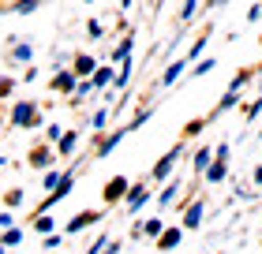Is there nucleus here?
Wrapping results in <instances>:
<instances>
[{
	"mask_svg": "<svg viewBox=\"0 0 262 254\" xmlns=\"http://www.w3.org/2000/svg\"><path fill=\"white\" fill-rule=\"evenodd\" d=\"M41 116H38V105L34 101H15L11 108V127H38Z\"/></svg>",
	"mask_w": 262,
	"mask_h": 254,
	"instance_id": "nucleus-1",
	"label": "nucleus"
},
{
	"mask_svg": "<svg viewBox=\"0 0 262 254\" xmlns=\"http://www.w3.org/2000/svg\"><path fill=\"white\" fill-rule=\"evenodd\" d=\"M71 187H75V172H64L60 179H56V187L49 191V198L41 202V213H49V210H53L56 202H64V198L71 195Z\"/></svg>",
	"mask_w": 262,
	"mask_h": 254,
	"instance_id": "nucleus-2",
	"label": "nucleus"
},
{
	"mask_svg": "<svg viewBox=\"0 0 262 254\" xmlns=\"http://www.w3.org/2000/svg\"><path fill=\"white\" fill-rule=\"evenodd\" d=\"M146 202H150V183H146V179H139V183L127 187V195H124V210L127 213H139Z\"/></svg>",
	"mask_w": 262,
	"mask_h": 254,
	"instance_id": "nucleus-3",
	"label": "nucleus"
},
{
	"mask_svg": "<svg viewBox=\"0 0 262 254\" xmlns=\"http://www.w3.org/2000/svg\"><path fill=\"white\" fill-rule=\"evenodd\" d=\"M101 221H105V210H82V213H75V217L68 221L64 232L75 236V232H82V228H94V224H101Z\"/></svg>",
	"mask_w": 262,
	"mask_h": 254,
	"instance_id": "nucleus-4",
	"label": "nucleus"
},
{
	"mask_svg": "<svg viewBox=\"0 0 262 254\" xmlns=\"http://www.w3.org/2000/svg\"><path fill=\"white\" fill-rule=\"evenodd\" d=\"M127 187H131V179H127V176H113L109 183H105V191H101V202H105V205H116V202H124Z\"/></svg>",
	"mask_w": 262,
	"mask_h": 254,
	"instance_id": "nucleus-5",
	"label": "nucleus"
},
{
	"mask_svg": "<svg viewBox=\"0 0 262 254\" xmlns=\"http://www.w3.org/2000/svg\"><path fill=\"white\" fill-rule=\"evenodd\" d=\"M176 161H180V146H172V150L165 153V157H161L158 165L150 168V179H154V183H161V179H169V176H172V168H176Z\"/></svg>",
	"mask_w": 262,
	"mask_h": 254,
	"instance_id": "nucleus-6",
	"label": "nucleus"
},
{
	"mask_svg": "<svg viewBox=\"0 0 262 254\" xmlns=\"http://www.w3.org/2000/svg\"><path fill=\"white\" fill-rule=\"evenodd\" d=\"M225 161H229V146L213 150V161L206 165V183H221L225 179Z\"/></svg>",
	"mask_w": 262,
	"mask_h": 254,
	"instance_id": "nucleus-7",
	"label": "nucleus"
},
{
	"mask_svg": "<svg viewBox=\"0 0 262 254\" xmlns=\"http://www.w3.org/2000/svg\"><path fill=\"white\" fill-rule=\"evenodd\" d=\"M180 239H184V228H161V236H158V250H172V247H180Z\"/></svg>",
	"mask_w": 262,
	"mask_h": 254,
	"instance_id": "nucleus-8",
	"label": "nucleus"
},
{
	"mask_svg": "<svg viewBox=\"0 0 262 254\" xmlns=\"http://www.w3.org/2000/svg\"><path fill=\"white\" fill-rule=\"evenodd\" d=\"M75 71H56L53 75V90H60V94H75Z\"/></svg>",
	"mask_w": 262,
	"mask_h": 254,
	"instance_id": "nucleus-9",
	"label": "nucleus"
},
{
	"mask_svg": "<svg viewBox=\"0 0 262 254\" xmlns=\"http://www.w3.org/2000/svg\"><path fill=\"white\" fill-rule=\"evenodd\" d=\"M113 75H116V71H113L109 64H98V67H94V75H90V86H94V90L109 86V82H113Z\"/></svg>",
	"mask_w": 262,
	"mask_h": 254,
	"instance_id": "nucleus-10",
	"label": "nucleus"
},
{
	"mask_svg": "<svg viewBox=\"0 0 262 254\" xmlns=\"http://www.w3.org/2000/svg\"><path fill=\"white\" fill-rule=\"evenodd\" d=\"M94 67H98V60L82 53V56H75V67H71V71H75V79H90V75H94Z\"/></svg>",
	"mask_w": 262,
	"mask_h": 254,
	"instance_id": "nucleus-11",
	"label": "nucleus"
},
{
	"mask_svg": "<svg viewBox=\"0 0 262 254\" xmlns=\"http://www.w3.org/2000/svg\"><path fill=\"white\" fill-rule=\"evenodd\" d=\"M124 135H127V127H120V131H113V135H105V142H101V146H98V157H109L116 146H120V142H124Z\"/></svg>",
	"mask_w": 262,
	"mask_h": 254,
	"instance_id": "nucleus-12",
	"label": "nucleus"
},
{
	"mask_svg": "<svg viewBox=\"0 0 262 254\" xmlns=\"http://www.w3.org/2000/svg\"><path fill=\"white\" fill-rule=\"evenodd\" d=\"M53 157H56V150L38 146V150H30V165H34V168H49V165H53Z\"/></svg>",
	"mask_w": 262,
	"mask_h": 254,
	"instance_id": "nucleus-13",
	"label": "nucleus"
},
{
	"mask_svg": "<svg viewBox=\"0 0 262 254\" xmlns=\"http://www.w3.org/2000/svg\"><path fill=\"white\" fill-rule=\"evenodd\" d=\"M75 146H79V131H68V135H60V138H56V153H60V157L75 153Z\"/></svg>",
	"mask_w": 262,
	"mask_h": 254,
	"instance_id": "nucleus-14",
	"label": "nucleus"
},
{
	"mask_svg": "<svg viewBox=\"0 0 262 254\" xmlns=\"http://www.w3.org/2000/svg\"><path fill=\"white\" fill-rule=\"evenodd\" d=\"M131 75H135V67H131V56L127 60H120V71L113 75V82H116V90H127V82H131Z\"/></svg>",
	"mask_w": 262,
	"mask_h": 254,
	"instance_id": "nucleus-15",
	"label": "nucleus"
},
{
	"mask_svg": "<svg viewBox=\"0 0 262 254\" xmlns=\"http://www.w3.org/2000/svg\"><path fill=\"white\" fill-rule=\"evenodd\" d=\"M161 228H165V221H161V217H150L146 224H135V236H139V232H146L150 239H158V236H161Z\"/></svg>",
	"mask_w": 262,
	"mask_h": 254,
	"instance_id": "nucleus-16",
	"label": "nucleus"
},
{
	"mask_svg": "<svg viewBox=\"0 0 262 254\" xmlns=\"http://www.w3.org/2000/svg\"><path fill=\"white\" fill-rule=\"evenodd\" d=\"M184 64H187V60H176V64H169V67H165V75H161V86H172V82L184 75Z\"/></svg>",
	"mask_w": 262,
	"mask_h": 254,
	"instance_id": "nucleus-17",
	"label": "nucleus"
},
{
	"mask_svg": "<svg viewBox=\"0 0 262 254\" xmlns=\"http://www.w3.org/2000/svg\"><path fill=\"white\" fill-rule=\"evenodd\" d=\"M34 232H38V236H49V232H56V221H53L49 213H38V217H34Z\"/></svg>",
	"mask_w": 262,
	"mask_h": 254,
	"instance_id": "nucleus-18",
	"label": "nucleus"
},
{
	"mask_svg": "<svg viewBox=\"0 0 262 254\" xmlns=\"http://www.w3.org/2000/svg\"><path fill=\"white\" fill-rule=\"evenodd\" d=\"M202 224V202H191V210L184 213V228H199Z\"/></svg>",
	"mask_w": 262,
	"mask_h": 254,
	"instance_id": "nucleus-19",
	"label": "nucleus"
},
{
	"mask_svg": "<svg viewBox=\"0 0 262 254\" xmlns=\"http://www.w3.org/2000/svg\"><path fill=\"white\" fill-rule=\"evenodd\" d=\"M176 191H180V183H176V179H169V183L161 187V195H158V205H169V202L176 198Z\"/></svg>",
	"mask_w": 262,
	"mask_h": 254,
	"instance_id": "nucleus-20",
	"label": "nucleus"
},
{
	"mask_svg": "<svg viewBox=\"0 0 262 254\" xmlns=\"http://www.w3.org/2000/svg\"><path fill=\"white\" fill-rule=\"evenodd\" d=\"M0 243H4V247H19V243H23V232H19L15 224H11V228H4V236H0Z\"/></svg>",
	"mask_w": 262,
	"mask_h": 254,
	"instance_id": "nucleus-21",
	"label": "nucleus"
},
{
	"mask_svg": "<svg viewBox=\"0 0 262 254\" xmlns=\"http://www.w3.org/2000/svg\"><path fill=\"white\" fill-rule=\"evenodd\" d=\"M213 161V150L210 146H202L199 153H195V172H206V165Z\"/></svg>",
	"mask_w": 262,
	"mask_h": 254,
	"instance_id": "nucleus-22",
	"label": "nucleus"
},
{
	"mask_svg": "<svg viewBox=\"0 0 262 254\" xmlns=\"http://www.w3.org/2000/svg\"><path fill=\"white\" fill-rule=\"evenodd\" d=\"M131 49H135V38H131V34H127V38H124L120 45H116V53H113V60H127V56H131Z\"/></svg>",
	"mask_w": 262,
	"mask_h": 254,
	"instance_id": "nucleus-23",
	"label": "nucleus"
},
{
	"mask_svg": "<svg viewBox=\"0 0 262 254\" xmlns=\"http://www.w3.org/2000/svg\"><path fill=\"white\" fill-rule=\"evenodd\" d=\"M34 8H38V0H15V8H11V11H15V15H30Z\"/></svg>",
	"mask_w": 262,
	"mask_h": 254,
	"instance_id": "nucleus-24",
	"label": "nucleus"
},
{
	"mask_svg": "<svg viewBox=\"0 0 262 254\" xmlns=\"http://www.w3.org/2000/svg\"><path fill=\"white\" fill-rule=\"evenodd\" d=\"M60 243H64V236H60V232H49V236L41 239V247H45V250H56Z\"/></svg>",
	"mask_w": 262,
	"mask_h": 254,
	"instance_id": "nucleus-25",
	"label": "nucleus"
},
{
	"mask_svg": "<svg viewBox=\"0 0 262 254\" xmlns=\"http://www.w3.org/2000/svg\"><path fill=\"white\" fill-rule=\"evenodd\" d=\"M30 56H34L30 45H15V49H11V60H19V64H23V60H30Z\"/></svg>",
	"mask_w": 262,
	"mask_h": 254,
	"instance_id": "nucleus-26",
	"label": "nucleus"
},
{
	"mask_svg": "<svg viewBox=\"0 0 262 254\" xmlns=\"http://www.w3.org/2000/svg\"><path fill=\"white\" fill-rule=\"evenodd\" d=\"M105 124H109V108H101V112H94V120H90V127H94V131H101Z\"/></svg>",
	"mask_w": 262,
	"mask_h": 254,
	"instance_id": "nucleus-27",
	"label": "nucleus"
},
{
	"mask_svg": "<svg viewBox=\"0 0 262 254\" xmlns=\"http://www.w3.org/2000/svg\"><path fill=\"white\" fill-rule=\"evenodd\" d=\"M195 8H199V0H184V11H180V19H184V22H191V19H195Z\"/></svg>",
	"mask_w": 262,
	"mask_h": 254,
	"instance_id": "nucleus-28",
	"label": "nucleus"
},
{
	"mask_svg": "<svg viewBox=\"0 0 262 254\" xmlns=\"http://www.w3.org/2000/svg\"><path fill=\"white\" fill-rule=\"evenodd\" d=\"M124 250V239H109V243H105V250L101 254H120Z\"/></svg>",
	"mask_w": 262,
	"mask_h": 254,
	"instance_id": "nucleus-29",
	"label": "nucleus"
},
{
	"mask_svg": "<svg viewBox=\"0 0 262 254\" xmlns=\"http://www.w3.org/2000/svg\"><path fill=\"white\" fill-rule=\"evenodd\" d=\"M64 172H45V179H41V183H45V191H53L56 187V179H60Z\"/></svg>",
	"mask_w": 262,
	"mask_h": 254,
	"instance_id": "nucleus-30",
	"label": "nucleus"
},
{
	"mask_svg": "<svg viewBox=\"0 0 262 254\" xmlns=\"http://www.w3.org/2000/svg\"><path fill=\"white\" fill-rule=\"evenodd\" d=\"M4 202H8V205H23V191H8Z\"/></svg>",
	"mask_w": 262,
	"mask_h": 254,
	"instance_id": "nucleus-31",
	"label": "nucleus"
},
{
	"mask_svg": "<svg viewBox=\"0 0 262 254\" xmlns=\"http://www.w3.org/2000/svg\"><path fill=\"white\" fill-rule=\"evenodd\" d=\"M213 67V56H206V60H199V67H195V75H206V71Z\"/></svg>",
	"mask_w": 262,
	"mask_h": 254,
	"instance_id": "nucleus-32",
	"label": "nucleus"
},
{
	"mask_svg": "<svg viewBox=\"0 0 262 254\" xmlns=\"http://www.w3.org/2000/svg\"><path fill=\"white\" fill-rule=\"evenodd\" d=\"M86 30H90V38H101V22H98V19H90Z\"/></svg>",
	"mask_w": 262,
	"mask_h": 254,
	"instance_id": "nucleus-33",
	"label": "nucleus"
},
{
	"mask_svg": "<svg viewBox=\"0 0 262 254\" xmlns=\"http://www.w3.org/2000/svg\"><path fill=\"white\" fill-rule=\"evenodd\" d=\"M202 45H206V34H202V38H199V41H195V45H191V56H187V60H195V56H199V53H202Z\"/></svg>",
	"mask_w": 262,
	"mask_h": 254,
	"instance_id": "nucleus-34",
	"label": "nucleus"
},
{
	"mask_svg": "<svg viewBox=\"0 0 262 254\" xmlns=\"http://www.w3.org/2000/svg\"><path fill=\"white\" fill-rule=\"evenodd\" d=\"M11 224H15V217H11V213L4 210V213H0V228H11Z\"/></svg>",
	"mask_w": 262,
	"mask_h": 254,
	"instance_id": "nucleus-35",
	"label": "nucleus"
},
{
	"mask_svg": "<svg viewBox=\"0 0 262 254\" xmlns=\"http://www.w3.org/2000/svg\"><path fill=\"white\" fill-rule=\"evenodd\" d=\"M11 94V79H0V98H8Z\"/></svg>",
	"mask_w": 262,
	"mask_h": 254,
	"instance_id": "nucleus-36",
	"label": "nucleus"
},
{
	"mask_svg": "<svg viewBox=\"0 0 262 254\" xmlns=\"http://www.w3.org/2000/svg\"><path fill=\"white\" fill-rule=\"evenodd\" d=\"M255 183H262V165L255 168Z\"/></svg>",
	"mask_w": 262,
	"mask_h": 254,
	"instance_id": "nucleus-37",
	"label": "nucleus"
},
{
	"mask_svg": "<svg viewBox=\"0 0 262 254\" xmlns=\"http://www.w3.org/2000/svg\"><path fill=\"white\" fill-rule=\"evenodd\" d=\"M120 4H124V8H127V4H131V0H120Z\"/></svg>",
	"mask_w": 262,
	"mask_h": 254,
	"instance_id": "nucleus-38",
	"label": "nucleus"
},
{
	"mask_svg": "<svg viewBox=\"0 0 262 254\" xmlns=\"http://www.w3.org/2000/svg\"><path fill=\"white\" fill-rule=\"evenodd\" d=\"M0 254H8V250H4V243H0Z\"/></svg>",
	"mask_w": 262,
	"mask_h": 254,
	"instance_id": "nucleus-39",
	"label": "nucleus"
}]
</instances>
